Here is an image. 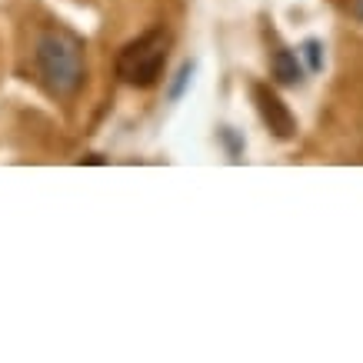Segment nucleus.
Wrapping results in <instances>:
<instances>
[{"label":"nucleus","instance_id":"obj_1","mask_svg":"<svg viewBox=\"0 0 363 363\" xmlns=\"http://www.w3.org/2000/svg\"><path fill=\"white\" fill-rule=\"evenodd\" d=\"M33 64L37 74L44 80V87L57 97H70L77 94L84 77H87V64H84V44L67 30H47L37 40L33 50Z\"/></svg>","mask_w":363,"mask_h":363},{"label":"nucleus","instance_id":"obj_2","mask_svg":"<svg viewBox=\"0 0 363 363\" xmlns=\"http://www.w3.org/2000/svg\"><path fill=\"white\" fill-rule=\"evenodd\" d=\"M167 47H170V40H167L164 30L140 33L137 40H130L117 54V77L130 87H154L164 74Z\"/></svg>","mask_w":363,"mask_h":363},{"label":"nucleus","instance_id":"obj_3","mask_svg":"<svg viewBox=\"0 0 363 363\" xmlns=\"http://www.w3.org/2000/svg\"><path fill=\"white\" fill-rule=\"evenodd\" d=\"M250 97H253V104H257V113H260V121H264L267 130L274 133V137H280V140H290L294 130H297V121H294L290 107L277 97V90H270V84H253Z\"/></svg>","mask_w":363,"mask_h":363},{"label":"nucleus","instance_id":"obj_4","mask_svg":"<svg viewBox=\"0 0 363 363\" xmlns=\"http://www.w3.org/2000/svg\"><path fill=\"white\" fill-rule=\"evenodd\" d=\"M270 70H274V80L284 84V87H294V84H300V77H303V67H300L294 50H277L274 60H270Z\"/></svg>","mask_w":363,"mask_h":363},{"label":"nucleus","instance_id":"obj_5","mask_svg":"<svg viewBox=\"0 0 363 363\" xmlns=\"http://www.w3.org/2000/svg\"><path fill=\"white\" fill-rule=\"evenodd\" d=\"M303 57H307V67L317 74V70H323V44L320 40H303Z\"/></svg>","mask_w":363,"mask_h":363},{"label":"nucleus","instance_id":"obj_6","mask_svg":"<svg viewBox=\"0 0 363 363\" xmlns=\"http://www.w3.org/2000/svg\"><path fill=\"white\" fill-rule=\"evenodd\" d=\"M190 80H194V64H184L180 70H177L174 87H170V100H180V97H184V90H187Z\"/></svg>","mask_w":363,"mask_h":363},{"label":"nucleus","instance_id":"obj_7","mask_svg":"<svg viewBox=\"0 0 363 363\" xmlns=\"http://www.w3.org/2000/svg\"><path fill=\"white\" fill-rule=\"evenodd\" d=\"M353 13H357V17L363 21V0H353Z\"/></svg>","mask_w":363,"mask_h":363}]
</instances>
